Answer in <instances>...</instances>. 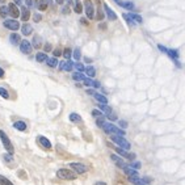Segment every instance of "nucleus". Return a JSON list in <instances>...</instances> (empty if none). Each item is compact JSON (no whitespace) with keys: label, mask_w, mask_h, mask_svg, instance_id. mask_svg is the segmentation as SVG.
<instances>
[{"label":"nucleus","mask_w":185,"mask_h":185,"mask_svg":"<svg viewBox=\"0 0 185 185\" xmlns=\"http://www.w3.org/2000/svg\"><path fill=\"white\" fill-rule=\"evenodd\" d=\"M101 129L106 134H110V135H121V137L125 135V131H123L122 129H118L117 126H114L113 123H109V122H104Z\"/></svg>","instance_id":"f257e3e1"},{"label":"nucleus","mask_w":185,"mask_h":185,"mask_svg":"<svg viewBox=\"0 0 185 185\" xmlns=\"http://www.w3.org/2000/svg\"><path fill=\"white\" fill-rule=\"evenodd\" d=\"M0 139H2V143H3V146H4V148L7 150V152H8V154H12V155H13L14 147H13L12 142H11V139L8 138V135H7V134L3 131V130H0Z\"/></svg>","instance_id":"f03ea898"},{"label":"nucleus","mask_w":185,"mask_h":185,"mask_svg":"<svg viewBox=\"0 0 185 185\" xmlns=\"http://www.w3.org/2000/svg\"><path fill=\"white\" fill-rule=\"evenodd\" d=\"M110 139H112V142L118 144V147L123 148V150H130V147H131L128 140H126L123 137H121V135H110Z\"/></svg>","instance_id":"7ed1b4c3"},{"label":"nucleus","mask_w":185,"mask_h":185,"mask_svg":"<svg viewBox=\"0 0 185 185\" xmlns=\"http://www.w3.org/2000/svg\"><path fill=\"white\" fill-rule=\"evenodd\" d=\"M57 176L62 180H75L76 179V175L72 171L67 168H60L57 171Z\"/></svg>","instance_id":"20e7f679"},{"label":"nucleus","mask_w":185,"mask_h":185,"mask_svg":"<svg viewBox=\"0 0 185 185\" xmlns=\"http://www.w3.org/2000/svg\"><path fill=\"white\" fill-rule=\"evenodd\" d=\"M68 167H70L71 169H74L76 173H85L87 171H88V167H87L85 164H83V163H76V162L70 163Z\"/></svg>","instance_id":"39448f33"},{"label":"nucleus","mask_w":185,"mask_h":185,"mask_svg":"<svg viewBox=\"0 0 185 185\" xmlns=\"http://www.w3.org/2000/svg\"><path fill=\"white\" fill-rule=\"evenodd\" d=\"M84 8H85V14L89 20H92L95 17V7H93L92 2L91 0H85L84 3Z\"/></svg>","instance_id":"423d86ee"},{"label":"nucleus","mask_w":185,"mask_h":185,"mask_svg":"<svg viewBox=\"0 0 185 185\" xmlns=\"http://www.w3.org/2000/svg\"><path fill=\"white\" fill-rule=\"evenodd\" d=\"M3 25L7 28V29H9V30H19L20 29V24H19V21L17 20H4L3 21Z\"/></svg>","instance_id":"0eeeda50"},{"label":"nucleus","mask_w":185,"mask_h":185,"mask_svg":"<svg viewBox=\"0 0 185 185\" xmlns=\"http://www.w3.org/2000/svg\"><path fill=\"white\" fill-rule=\"evenodd\" d=\"M32 49H33V46H32V43L29 42L28 39H23V41L20 42V50L23 54H30Z\"/></svg>","instance_id":"6e6552de"},{"label":"nucleus","mask_w":185,"mask_h":185,"mask_svg":"<svg viewBox=\"0 0 185 185\" xmlns=\"http://www.w3.org/2000/svg\"><path fill=\"white\" fill-rule=\"evenodd\" d=\"M116 152L118 155H121V156L129 159V160H134L135 159V154H130V152H128V150H123L121 147H116Z\"/></svg>","instance_id":"1a4fd4ad"},{"label":"nucleus","mask_w":185,"mask_h":185,"mask_svg":"<svg viewBox=\"0 0 185 185\" xmlns=\"http://www.w3.org/2000/svg\"><path fill=\"white\" fill-rule=\"evenodd\" d=\"M59 70L60 71H67V72H70L74 70V63L68 59L66 62H59Z\"/></svg>","instance_id":"9d476101"},{"label":"nucleus","mask_w":185,"mask_h":185,"mask_svg":"<svg viewBox=\"0 0 185 185\" xmlns=\"http://www.w3.org/2000/svg\"><path fill=\"white\" fill-rule=\"evenodd\" d=\"M8 13L13 19H17V17L20 16V9L17 8V5L14 4V3H11V4H8Z\"/></svg>","instance_id":"9b49d317"},{"label":"nucleus","mask_w":185,"mask_h":185,"mask_svg":"<svg viewBox=\"0 0 185 185\" xmlns=\"http://www.w3.org/2000/svg\"><path fill=\"white\" fill-rule=\"evenodd\" d=\"M38 142H39V144L43 147V148H46V150H50L51 148V142L46 137H43V135H38Z\"/></svg>","instance_id":"f8f14e48"},{"label":"nucleus","mask_w":185,"mask_h":185,"mask_svg":"<svg viewBox=\"0 0 185 185\" xmlns=\"http://www.w3.org/2000/svg\"><path fill=\"white\" fill-rule=\"evenodd\" d=\"M104 9H105V12H106V16H108V19L109 20H112V21L117 20V14H116L113 11L108 7V4H104Z\"/></svg>","instance_id":"ddd939ff"},{"label":"nucleus","mask_w":185,"mask_h":185,"mask_svg":"<svg viewBox=\"0 0 185 185\" xmlns=\"http://www.w3.org/2000/svg\"><path fill=\"white\" fill-rule=\"evenodd\" d=\"M21 33H23L24 35H30L32 33H33V28H32V25L25 23L23 26H21Z\"/></svg>","instance_id":"4468645a"},{"label":"nucleus","mask_w":185,"mask_h":185,"mask_svg":"<svg viewBox=\"0 0 185 185\" xmlns=\"http://www.w3.org/2000/svg\"><path fill=\"white\" fill-rule=\"evenodd\" d=\"M122 169H123V172H125L128 176H137V175H138V171H137V169L131 168V167L128 165V164H126L125 167H122Z\"/></svg>","instance_id":"2eb2a0df"},{"label":"nucleus","mask_w":185,"mask_h":185,"mask_svg":"<svg viewBox=\"0 0 185 185\" xmlns=\"http://www.w3.org/2000/svg\"><path fill=\"white\" fill-rule=\"evenodd\" d=\"M13 128L16 130H19V131H25L26 130V123L24 121H16L13 123Z\"/></svg>","instance_id":"dca6fc26"},{"label":"nucleus","mask_w":185,"mask_h":185,"mask_svg":"<svg viewBox=\"0 0 185 185\" xmlns=\"http://www.w3.org/2000/svg\"><path fill=\"white\" fill-rule=\"evenodd\" d=\"M118 5H121L122 8L125 9H129V11H133L134 8H135V4H134L133 2H119Z\"/></svg>","instance_id":"f3484780"},{"label":"nucleus","mask_w":185,"mask_h":185,"mask_svg":"<svg viewBox=\"0 0 185 185\" xmlns=\"http://www.w3.org/2000/svg\"><path fill=\"white\" fill-rule=\"evenodd\" d=\"M110 159H112V160H113V162L116 163V164H117V165L119 167V168H122V167H125V165H126V163L122 160V158L117 156V155H112Z\"/></svg>","instance_id":"a211bd4d"},{"label":"nucleus","mask_w":185,"mask_h":185,"mask_svg":"<svg viewBox=\"0 0 185 185\" xmlns=\"http://www.w3.org/2000/svg\"><path fill=\"white\" fill-rule=\"evenodd\" d=\"M29 17H30V11H29L28 8H25V7L21 8V20L26 23V21L29 20Z\"/></svg>","instance_id":"6ab92c4d"},{"label":"nucleus","mask_w":185,"mask_h":185,"mask_svg":"<svg viewBox=\"0 0 185 185\" xmlns=\"http://www.w3.org/2000/svg\"><path fill=\"white\" fill-rule=\"evenodd\" d=\"M92 96L95 97V99H96L97 101H99L100 104H108V99H106V97H105L104 95H101V93H97V92H95Z\"/></svg>","instance_id":"aec40b11"},{"label":"nucleus","mask_w":185,"mask_h":185,"mask_svg":"<svg viewBox=\"0 0 185 185\" xmlns=\"http://www.w3.org/2000/svg\"><path fill=\"white\" fill-rule=\"evenodd\" d=\"M9 41H11L12 45H19V43L21 42V38H20V35L17 33H12L9 35Z\"/></svg>","instance_id":"412c9836"},{"label":"nucleus","mask_w":185,"mask_h":185,"mask_svg":"<svg viewBox=\"0 0 185 185\" xmlns=\"http://www.w3.org/2000/svg\"><path fill=\"white\" fill-rule=\"evenodd\" d=\"M168 54L169 58H172L173 60H179V51L177 50H173V49H167V53Z\"/></svg>","instance_id":"4be33fe9"},{"label":"nucleus","mask_w":185,"mask_h":185,"mask_svg":"<svg viewBox=\"0 0 185 185\" xmlns=\"http://www.w3.org/2000/svg\"><path fill=\"white\" fill-rule=\"evenodd\" d=\"M84 71H85L87 76H89V78H93V76L96 75V68L93 67V66H88V67H85V68H84Z\"/></svg>","instance_id":"5701e85b"},{"label":"nucleus","mask_w":185,"mask_h":185,"mask_svg":"<svg viewBox=\"0 0 185 185\" xmlns=\"http://www.w3.org/2000/svg\"><path fill=\"white\" fill-rule=\"evenodd\" d=\"M128 14H129V17H130V19H131L135 24H142L143 20H142V17H140L139 14H135V13H128Z\"/></svg>","instance_id":"b1692460"},{"label":"nucleus","mask_w":185,"mask_h":185,"mask_svg":"<svg viewBox=\"0 0 185 185\" xmlns=\"http://www.w3.org/2000/svg\"><path fill=\"white\" fill-rule=\"evenodd\" d=\"M46 63H48L49 67L54 68V67L58 66V59H57L55 57H54V58H48V59H46Z\"/></svg>","instance_id":"393cba45"},{"label":"nucleus","mask_w":185,"mask_h":185,"mask_svg":"<svg viewBox=\"0 0 185 185\" xmlns=\"http://www.w3.org/2000/svg\"><path fill=\"white\" fill-rule=\"evenodd\" d=\"M68 118H70L71 122H75V123L82 122V117H80V116H79L78 113H71L70 116H68Z\"/></svg>","instance_id":"a878e982"},{"label":"nucleus","mask_w":185,"mask_h":185,"mask_svg":"<svg viewBox=\"0 0 185 185\" xmlns=\"http://www.w3.org/2000/svg\"><path fill=\"white\" fill-rule=\"evenodd\" d=\"M84 78H85L84 74H83V72H79V71L75 72V74L72 75V79H74L75 82H83L84 80Z\"/></svg>","instance_id":"bb28decb"},{"label":"nucleus","mask_w":185,"mask_h":185,"mask_svg":"<svg viewBox=\"0 0 185 185\" xmlns=\"http://www.w3.org/2000/svg\"><path fill=\"white\" fill-rule=\"evenodd\" d=\"M35 59H37L38 63H43V62H46V59H48V55L45 53H37Z\"/></svg>","instance_id":"cd10ccee"},{"label":"nucleus","mask_w":185,"mask_h":185,"mask_svg":"<svg viewBox=\"0 0 185 185\" xmlns=\"http://www.w3.org/2000/svg\"><path fill=\"white\" fill-rule=\"evenodd\" d=\"M99 108H100V110L104 112L105 114H108V113H110V112H112V108L108 106L106 104H99Z\"/></svg>","instance_id":"c85d7f7f"},{"label":"nucleus","mask_w":185,"mask_h":185,"mask_svg":"<svg viewBox=\"0 0 185 185\" xmlns=\"http://www.w3.org/2000/svg\"><path fill=\"white\" fill-rule=\"evenodd\" d=\"M7 14H8V7L2 5L0 7V17L2 19H7Z\"/></svg>","instance_id":"c756f323"},{"label":"nucleus","mask_w":185,"mask_h":185,"mask_svg":"<svg viewBox=\"0 0 185 185\" xmlns=\"http://www.w3.org/2000/svg\"><path fill=\"white\" fill-rule=\"evenodd\" d=\"M0 185H13V183L9 179H7L5 176L0 175Z\"/></svg>","instance_id":"7c9ffc66"},{"label":"nucleus","mask_w":185,"mask_h":185,"mask_svg":"<svg viewBox=\"0 0 185 185\" xmlns=\"http://www.w3.org/2000/svg\"><path fill=\"white\" fill-rule=\"evenodd\" d=\"M38 9L39 11H46V9H48V2H46V0L39 2L38 3Z\"/></svg>","instance_id":"2f4dec72"},{"label":"nucleus","mask_w":185,"mask_h":185,"mask_svg":"<svg viewBox=\"0 0 185 185\" xmlns=\"http://www.w3.org/2000/svg\"><path fill=\"white\" fill-rule=\"evenodd\" d=\"M0 96L3 97V99H9V93L8 91L5 88H3V87H0Z\"/></svg>","instance_id":"473e14b6"},{"label":"nucleus","mask_w":185,"mask_h":185,"mask_svg":"<svg viewBox=\"0 0 185 185\" xmlns=\"http://www.w3.org/2000/svg\"><path fill=\"white\" fill-rule=\"evenodd\" d=\"M33 46L35 49H38L39 46H41V38H39L38 35H35V37L33 38Z\"/></svg>","instance_id":"72a5a7b5"},{"label":"nucleus","mask_w":185,"mask_h":185,"mask_svg":"<svg viewBox=\"0 0 185 185\" xmlns=\"http://www.w3.org/2000/svg\"><path fill=\"white\" fill-rule=\"evenodd\" d=\"M3 159H4V162H7V163H12L13 162V155L12 154H4L3 155Z\"/></svg>","instance_id":"f704fd0d"},{"label":"nucleus","mask_w":185,"mask_h":185,"mask_svg":"<svg viewBox=\"0 0 185 185\" xmlns=\"http://www.w3.org/2000/svg\"><path fill=\"white\" fill-rule=\"evenodd\" d=\"M74 58H75L76 60H80V58H82L80 49H75V50H74Z\"/></svg>","instance_id":"c9c22d12"},{"label":"nucleus","mask_w":185,"mask_h":185,"mask_svg":"<svg viewBox=\"0 0 185 185\" xmlns=\"http://www.w3.org/2000/svg\"><path fill=\"white\" fill-rule=\"evenodd\" d=\"M93 82L95 80H92L91 78H84V80H83V83H84L87 87H93Z\"/></svg>","instance_id":"e433bc0d"},{"label":"nucleus","mask_w":185,"mask_h":185,"mask_svg":"<svg viewBox=\"0 0 185 185\" xmlns=\"http://www.w3.org/2000/svg\"><path fill=\"white\" fill-rule=\"evenodd\" d=\"M71 54H72V51L70 49H64V51H63V57L66 58V59L68 60V59H71Z\"/></svg>","instance_id":"4c0bfd02"},{"label":"nucleus","mask_w":185,"mask_h":185,"mask_svg":"<svg viewBox=\"0 0 185 185\" xmlns=\"http://www.w3.org/2000/svg\"><path fill=\"white\" fill-rule=\"evenodd\" d=\"M123 19L126 20V23H128L129 25H133V26H134V25H137V24L134 23V21H133V20L129 17V14H128V13H125V14H123Z\"/></svg>","instance_id":"58836bf2"},{"label":"nucleus","mask_w":185,"mask_h":185,"mask_svg":"<svg viewBox=\"0 0 185 185\" xmlns=\"http://www.w3.org/2000/svg\"><path fill=\"white\" fill-rule=\"evenodd\" d=\"M74 67L76 68V70H78L79 72H84V66H83L82 63H74Z\"/></svg>","instance_id":"ea45409f"},{"label":"nucleus","mask_w":185,"mask_h":185,"mask_svg":"<svg viewBox=\"0 0 185 185\" xmlns=\"http://www.w3.org/2000/svg\"><path fill=\"white\" fill-rule=\"evenodd\" d=\"M82 11H83V7H82V4L79 3V0H78V2L75 3V12L76 13H80Z\"/></svg>","instance_id":"a19ab883"},{"label":"nucleus","mask_w":185,"mask_h":185,"mask_svg":"<svg viewBox=\"0 0 185 185\" xmlns=\"http://www.w3.org/2000/svg\"><path fill=\"white\" fill-rule=\"evenodd\" d=\"M92 116L93 117H103V112L100 109H93L92 110Z\"/></svg>","instance_id":"79ce46f5"},{"label":"nucleus","mask_w":185,"mask_h":185,"mask_svg":"<svg viewBox=\"0 0 185 185\" xmlns=\"http://www.w3.org/2000/svg\"><path fill=\"white\" fill-rule=\"evenodd\" d=\"M130 167H131V168H134V169H139L140 168V162H134V163H131V164H129Z\"/></svg>","instance_id":"37998d69"},{"label":"nucleus","mask_w":185,"mask_h":185,"mask_svg":"<svg viewBox=\"0 0 185 185\" xmlns=\"http://www.w3.org/2000/svg\"><path fill=\"white\" fill-rule=\"evenodd\" d=\"M106 117L109 118L110 121H116V119H117V116H116V114L113 113V110H112L110 113H108V114H106Z\"/></svg>","instance_id":"c03bdc74"},{"label":"nucleus","mask_w":185,"mask_h":185,"mask_svg":"<svg viewBox=\"0 0 185 185\" xmlns=\"http://www.w3.org/2000/svg\"><path fill=\"white\" fill-rule=\"evenodd\" d=\"M25 2V4H26L29 8H30V7H34L35 5V0H24Z\"/></svg>","instance_id":"a18cd8bd"},{"label":"nucleus","mask_w":185,"mask_h":185,"mask_svg":"<svg viewBox=\"0 0 185 185\" xmlns=\"http://www.w3.org/2000/svg\"><path fill=\"white\" fill-rule=\"evenodd\" d=\"M118 125H119V128H121V129H126V128H128V122H126V121H122V119L118 122Z\"/></svg>","instance_id":"49530a36"},{"label":"nucleus","mask_w":185,"mask_h":185,"mask_svg":"<svg viewBox=\"0 0 185 185\" xmlns=\"http://www.w3.org/2000/svg\"><path fill=\"white\" fill-rule=\"evenodd\" d=\"M140 180H142V183L143 184H150L151 183V179H150V177H143V179H140Z\"/></svg>","instance_id":"de8ad7c7"},{"label":"nucleus","mask_w":185,"mask_h":185,"mask_svg":"<svg viewBox=\"0 0 185 185\" xmlns=\"http://www.w3.org/2000/svg\"><path fill=\"white\" fill-rule=\"evenodd\" d=\"M158 49L160 50L162 53H167V48L165 46H163V45H158Z\"/></svg>","instance_id":"09e8293b"},{"label":"nucleus","mask_w":185,"mask_h":185,"mask_svg":"<svg viewBox=\"0 0 185 185\" xmlns=\"http://www.w3.org/2000/svg\"><path fill=\"white\" fill-rule=\"evenodd\" d=\"M54 57H58V55H60V54H62V51H60V49H55V50H54Z\"/></svg>","instance_id":"8fccbe9b"},{"label":"nucleus","mask_w":185,"mask_h":185,"mask_svg":"<svg viewBox=\"0 0 185 185\" xmlns=\"http://www.w3.org/2000/svg\"><path fill=\"white\" fill-rule=\"evenodd\" d=\"M41 19H42V17L39 16V14H34V21H35V23H39V21H41Z\"/></svg>","instance_id":"3c124183"},{"label":"nucleus","mask_w":185,"mask_h":185,"mask_svg":"<svg viewBox=\"0 0 185 185\" xmlns=\"http://www.w3.org/2000/svg\"><path fill=\"white\" fill-rule=\"evenodd\" d=\"M50 50H51V45H50V43H46L45 45V51H50Z\"/></svg>","instance_id":"603ef678"},{"label":"nucleus","mask_w":185,"mask_h":185,"mask_svg":"<svg viewBox=\"0 0 185 185\" xmlns=\"http://www.w3.org/2000/svg\"><path fill=\"white\" fill-rule=\"evenodd\" d=\"M100 87H101V85H100L99 82H96V80L93 82V88H100Z\"/></svg>","instance_id":"864d4df0"},{"label":"nucleus","mask_w":185,"mask_h":185,"mask_svg":"<svg viewBox=\"0 0 185 185\" xmlns=\"http://www.w3.org/2000/svg\"><path fill=\"white\" fill-rule=\"evenodd\" d=\"M4 70H3V68L2 67H0V79H3V78H4Z\"/></svg>","instance_id":"5fc2aeb1"},{"label":"nucleus","mask_w":185,"mask_h":185,"mask_svg":"<svg viewBox=\"0 0 185 185\" xmlns=\"http://www.w3.org/2000/svg\"><path fill=\"white\" fill-rule=\"evenodd\" d=\"M95 185H106V183H104V181H96Z\"/></svg>","instance_id":"6e6d98bb"},{"label":"nucleus","mask_w":185,"mask_h":185,"mask_svg":"<svg viewBox=\"0 0 185 185\" xmlns=\"http://www.w3.org/2000/svg\"><path fill=\"white\" fill-rule=\"evenodd\" d=\"M87 93H88V95H91V96H92L93 93H95V91H93V89H87Z\"/></svg>","instance_id":"4d7b16f0"},{"label":"nucleus","mask_w":185,"mask_h":185,"mask_svg":"<svg viewBox=\"0 0 185 185\" xmlns=\"http://www.w3.org/2000/svg\"><path fill=\"white\" fill-rule=\"evenodd\" d=\"M21 3H23V0H14V4H17V5H20Z\"/></svg>","instance_id":"13d9d810"},{"label":"nucleus","mask_w":185,"mask_h":185,"mask_svg":"<svg viewBox=\"0 0 185 185\" xmlns=\"http://www.w3.org/2000/svg\"><path fill=\"white\" fill-rule=\"evenodd\" d=\"M55 3H57V4H63L64 0H55Z\"/></svg>","instance_id":"bf43d9fd"},{"label":"nucleus","mask_w":185,"mask_h":185,"mask_svg":"<svg viewBox=\"0 0 185 185\" xmlns=\"http://www.w3.org/2000/svg\"><path fill=\"white\" fill-rule=\"evenodd\" d=\"M137 185H146V184H143V183H139V184H137Z\"/></svg>","instance_id":"052dcab7"},{"label":"nucleus","mask_w":185,"mask_h":185,"mask_svg":"<svg viewBox=\"0 0 185 185\" xmlns=\"http://www.w3.org/2000/svg\"><path fill=\"white\" fill-rule=\"evenodd\" d=\"M46 2H48V3H49V4H50V3H51V0H46Z\"/></svg>","instance_id":"680f3d73"},{"label":"nucleus","mask_w":185,"mask_h":185,"mask_svg":"<svg viewBox=\"0 0 185 185\" xmlns=\"http://www.w3.org/2000/svg\"><path fill=\"white\" fill-rule=\"evenodd\" d=\"M2 3H4V0H0V4H2Z\"/></svg>","instance_id":"e2e57ef3"}]
</instances>
